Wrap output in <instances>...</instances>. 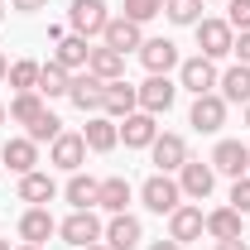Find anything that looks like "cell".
Returning <instances> with one entry per match:
<instances>
[{
  "mask_svg": "<svg viewBox=\"0 0 250 250\" xmlns=\"http://www.w3.org/2000/svg\"><path fill=\"white\" fill-rule=\"evenodd\" d=\"M178 82H183L192 96H207L212 87H217V67H212V58H188V62H178Z\"/></svg>",
  "mask_w": 250,
  "mask_h": 250,
  "instance_id": "cell-8",
  "label": "cell"
},
{
  "mask_svg": "<svg viewBox=\"0 0 250 250\" xmlns=\"http://www.w3.org/2000/svg\"><path fill=\"white\" fill-rule=\"evenodd\" d=\"M106 0H72V10H67V24L72 34H82V39H92V34L106 29Z\"/></svg>",
  "mask_w": 250,
  "mask_h": 250,
  "instance_id": "cell-3",
  "label": "cell"
},
{
  "mask_svg": "<svg viewBox=\"0 0 250 250\" xmlns=\"http://www.w3.org/2000/svg\"><path fill=\"white\" fill-rule=\"evenodd\" d=\"M101 231H106V226H101L92 212H72V217L58 226V236L67 241V246H77V250H82V246H96V241H101Z\"/></svg>",
  "mask_w": 250,
  "mask_h": 250,
  "instance_id": "cell-9",
  "label": "cell"
},
{
  "mask_svg": "<svg viewBox=\"0 0 250 250\" xmlns=\"http://www.w3.org/2000/svg\"><path fill=\"white\" fill-rule=\"evenodd\" d=\"M58 135H62V121H58V116H53V111H43V116H39V121L29 125V140H34V145H43V140L53 145Z\"/></svg>",
  "mask_w": 250,
  "mask_h": 250,
  "instance_id": "cell-33",
  "label": "cell"
},
{
  "mask_svg": "<svg viewBox=\"0 0 250 250\" xmlns=\"http://www.w3.org/2000/svg\"><path fill=\"white\" fill-rule=\"evenodd\" d=\"M197 48H202V58H226L231 48H236V29L226 24V20H197Z\"/></svg>",
  "mask_w": 250,
  "mask_h": 250,
  "instance_id": "cell-1",
  "label": "cell"
},
{
  "mask_svg": "<svg viewBox=\"0 0 250 250\" xmlns=\"http://www.w3.org/2000/svg\"><path fill=\"white\" fill-rule=\"evenodd\" d=\"M164 15H168L173 24H197V15H202V0H164Z\"/></svg>",
  "mask_w": 250,
  "mask_h": 250,
  "instance_id": "cell-31",
  "label": "cell"
},
{
  "mask_svg": "<svg viewBox=\"0 0 250 250\" xmlns=\"http://www.w3.org/2000/svg\"><path fill=\"white\" fill-rule=\"evenodd\" d=\"M231 53H241V62H246V67H250V29L241 34V39H236V48H231Z\"/></svg>",
  "mask_w": 250,
  "mask_h": 250,
  "instance_id": "cell-37",
  "label": "cell"
},
{
  "mask_svg": "<svg viewBox=\"0 0 250 250\" xmlns=\"http://www.w3.org/2000/svg\"><path fill=\"white\" fill-rule=\"evenodd\" d=\"M140 62L149 72H168V67H178V43L173 39H145L140 43Z\"/></svg>",
  "mask_w": 250,
  "mask_h": 250,
  "instance_id": "cell-17",
  "label": "cell"
},
{
  "mask_svg": "<svg viewBox=\"0 0 250 250\" xmlns=\"http://www.w3.org/2000/svg\"><path fill=\"white\" fill-rule=\"evenodd\" d=\"M48 159H53L58 168H67V173H77V168H82V159H87V140L62 130L58 140H53V154H48Z\"/></svg>",
  "mask_w": 250,
  "mask_h": 250,
  "instance_id": "cell-19",
  "label": "cell"
},
{
  "mask_svg": "<svg viewBox=\"0 0 250 250\" xmlns=\"http://www.w3.org/2000/svg\"><path fill=\"white\" fill-rule=\"evenodd\" d=\"M87 67H92L101 82H121L125 77V53H116V48H92V58H87Z\"/></svg>",
  "mask_w": 250,
  "mask_h": 250,
  "instance_id": "cell-23",
  "label": "cell"
},
{
  "mask_svg": "<svg viewBox=\"0 0 250 250\" xmlns=\"http://www.w3.org/2000/svg\"><path fill=\"white\" fill-rule=\"evenodd\" d=\"M154 15H164V0H125V20H135V24H149Z\"/></svg>",
  "mask_w": 250,
  "mask_h": 250,
  "instance_id": "cell-34",
  "label": "cell"
},
{
  "mask_svg": "<svg viewBox=\"0 0 250 250\" xmlns=\"http://www.w3.org/2000/svg\"><path fill=\"white\" fill-rule=\"evenodd\" d=\"M202 231H207V217H202V207H173V212H168V241L188 246V241H197Z\"/></svg>",
  "mask_w": 250,
  "mask_h": 250,
  "instance_id": "cell-10",
  "label": "cell"
},
{
  "mask_svg": "<svg viewBox=\"0 0 250 250\" xmlns=\"http://www.w3.org/2000/svg\"><path fill=\"white\" fill-rule=\"evenodd\" d=\"M188 121H192V130H197V135H217L221 125H226V101H221L217 92L197 96V101H192V116H188Z\"/></svg>",
  "mask_w": 250,
  "mask_h": 250,
  "instance_id": "cell-5",
  "label": "cell"
},
{
  "mask_svg": "<svg viewBox=\"0 0 250 250\" xmlns=\"http://www.w3.org/2000/svg\"><path fill=\"white\" fill-rule=\"evenodd\" d=\"M226 5H231V10H226V24L246 34L250 29V0H226Z\"/></svg>",
  "mask_w": 250,
  "mask_h": 250,
  "instance_id": "cell-35",
  "label": "cell"
},
{
  "mask_svg": "<svg viewBox=\"0 0 250 250\" xmlns=\"http://www.w3.org/2000/svg\"><path fill=\"white\" fill-rule=\"evenodd\" d=\"M0 164L24 178V173H34V164H39V145H34L29 135H24V140H10V145L0 149Z\"/></svg>",
  "mask_w": 250,
  "mask_h": 250,
  "instance_id": "cell-18",
  "label": "cell"
},
{
  "mask_svg": "<svg viewBox=\"0 0 250 250\" xmlns=\"http://www.w3.org/2000/svg\"><path fill=\"white\" fill-rule=\"evenodd\" d=\"M48 0H15V10H24V15H34V10H43Z\"/></svg>",
  "mask_w": 250,
  "mask_h": 250,
  "instance_id": "cell-39",
  "label": "cell"
},
{
  "mask_svg": "<svg viewBox=\"0 0 250 250\" xmlns=\"http://www.w3.org/2000/svg\"><path fill=\"white\" fill-rule=\"evenodd\" d=\"M246 130H250V101H246Z\"/></svg>",
  "mask_w": 250,
  "mask_h": 250,
  "instance_id": "cell-43",
  "label": "cell"
},
{
  "mask_svg": "<svg viewBox=\"0 0 250 250\" xmlns=\"http://www.w3.org/2000/svg\"><path fill=\"white\" fill-rule=\"evenodd\" d=\"M0 20H5V5H0Z\"/></svg>",
  "mask_w": 250,
  "mask_h": 250,
  "instance_id": "cell-47",
  "label": "cell"
},
{
  "mask_svg": "<svg viewBox=\"0 0 250 250\" xmlns=\"http://www.w3.org/2000/svg\"><path fill=\"white\" fill-rule=\"evenodd\" d=\"M154 135H159V125H154L149 111H130V116L121 121V140L130 145V149H149V145H154Z\"/></svg>",
  "mask_w": 250,
  "mask_h": 250,
  "instance_id": "cell-14",
  "label": "cell"
},
{
  "mask_svg": "<svg viewBox=\"0 0 250 250\" xmlns=\"http://www.w3.org/2000/svg\"><path fill=\"white\" fill-rule=\"evenodd\" d=\"M96 178H82V173H72V183H67V202H72V212H92L96 207Z\"/></svg>",
  "mask_w": 250,
  "mask_h": 250,
  "instance_id": "cell-29",
  "label": "cell"
},
{
  "mask_svg": "<svg viewBox=\"0 0 250 250\" xmlns=\"http://www.w3.org/2000/svg\"><path fill=\"white\" fill-rule=\"evenodd\" d=\"M217 250H250L246 236H231V241H217Z\"/></svg>",
  "mask_w": 250,
  "mask_h": 250,
  "instance_id": "cell-38",
  "label": "cell"
},
{
  "mask_svg": "<svg viewBox=\"0 0 250 250\" xmlns=\"http://www.w3.org/2000/svg\"><path fill=\"white\" fill-rule=\"evenodd\" d=\"M20 250H39V246H20Z\"/></svg>",
  "mask_w": 250,
  "mask_h": 250,
  "instance_id": "cell-45",
  "label": "cell"
},
{
  "mask_svg": "<svg viewBox=\"0 0 250 250\" xmlns=\"http://www.w3.org/2000/svg\"><path fill=\"white\" fill-rule=\"evenodd\" d=\"M10 87H15V92H34V87H39V62H10Z\"/></svg>",
  "mask_w": 250,
  "mask_h": 250,
  "instance_id": "cell-32",
  "label": "cell"
},
{
  "mask_svg": "<svg viewBox=\"0 0 250 250\" xmlns=\"http://www.w3.org/2000/svg\"><path fill=\"white\" fill-rule=\"evenodd\" d=\"M39 96H67L72 92V72L67 67H58V62H43L39 67V87H34Z\"/></svg>",
  "mask_w": 250,
  "mask_h": 250,
  "instance_id": "cell-26",
  "label": "cell"
},
{
  "mask_svg": "<svg viewBox=\"0 0 250 250\" xmlns=\"http://www.w3.org/2000/svg\"><path fill=\"white\" fill-rule=\"evenodd\" d=\"M149 154H154L159 173H173V168H183V164H188V145H183V135H154Z\"/></svg>",
  "mask_w": 250,
  "mask_h": 250,
  "instance_id": "cell-15",
  "label": "cell"
},
{
  "mask_svg": "<svg viewBox=\"0 0 250 250\" xmlns=\"http://www.w3.org/2000/svg\"><path fill=\"white\" fill-rule=\"evenodd\" d=\"M82 140H87V149L106 154V149H116V140H121V125L111 121V116H92V121H87V130H82Z\"/></svg>",
  "mask_w": 250,
  "mask_h": 250,
  "instance_id": "cell-21",
  "label": "cell"
},
{
  "mask_svg": "<svg viewBox=\"0 0 250 250\" xmlns=\"http://www.w3.org/2000/svg\"><path fill=\"white\" fill-rule=\"evenodd\" d=\"M140 197H145V207H149V212H159V217H168L173 207H183V188L173 183L168 173H154L149 183L140 188Z\"/></svg>",
  "mask_w": 250,
  "mask_h": 250,
  "instance_id": "cell-2",
  "label": "cell"
},
{
  "mask_svg": "<svg viewBox=\"0 0 250 250\" xmlns=\"http://www.w3.org/2000/svg\"><path fill=\"white\" fill-rule=\"evenodd\" d=\"M173 96H178V87L168 82V72H149V82L140 87V111H149V116H164V111L173 106Z\"/></svg>",
  "mask_w": 250,
  "mask_h": 250,
  "instance_id": "cell-6",
  "label": "cell"
},
{
  "mask_svg": "<svg viewBox=\"0 0 250 250\" xmlns=\"http://www.w3.org/2000/svg\"><path fill=\"white\" fill-rule=\"evenodd\" d=\"M53 178L48 173H24L20 178V202H34V207H43V202H53Z\"/></svg>",
  "mask_w": 250,
  "mask_h": 250,
  "instance_id": "cell-27",
  "label": "cell"
},
{
  "mask_svg": "<svg viewBox=\"0 0 250 250\" xmlns=\"http://www.w3.org/2000/svg\"><path fill=\"white\" fill-rule=\"evenodd\" d=\"M231 207H236L241 217L250 212V173H246V178H236V183H231Z\"/></svg>",
  "mask_w": 250,
  "mask_h": 250,
  "instance_id": "cell-36",
  "label": "cell"
},
{
  "mask_svg": "<svg viewBox=\"0 0 250 250\" xmlns=\"http://www.w3.org/2000/svg\"><path fill=\"white\" fill-rule=\"evenodd\" d=\"M207 236H212V241H231V236H241V212H236V207H217V212H207Z\"/></svg>",
  "mask_w": 250,
  "mask_h": 250,
  "instance_id": "cell-28",
  "label": "cell"
},
{
  "mask_svg": "<svg viewBox=\"0 0 250 250\" xmlns=\"http://www.w3.org/2000/svg\"><path fill=\"white\" fill-rule=\"evenodd\" d=\"M72 106H77V111H82V116H87V111H101V101H106V82H101V77H96L92 67H87V72H82V77H72Z\"/></svg>",
  "mask_w": 250,
  "mask_h": 250,
  "instance_id": "cell-11",
  "label": "cell"
},
{
  "mask_svg": "<svg viewBox=\"0 0 250 250\" xmlns=\"http://www.w3.org/2000/svg\"><path fill=\"white\" fill-rule=\"evenodd\" d=\"M130 197H135V188L125 183V178H106V183L96 188V207H106L111 217H116V212H125V207H130Z\"/></svg>",
  "mask_w": 250,
  "mask_h": 250,
  "instance_id": "cell-24",
  "label": "cell"
},
{
  "mask_svg": "<svg viewBox=\"0 0 250 250\" xmlns=\"http://www.w3.org/2000/svg\"><path fill=\"white\" fill-rule=\"evenodd\" d=\"M5 77H10V62H5V53H0V82H5Z\"/></svg>",
  "mask_w": 250,
  "mask_h": 250,
  "instance_id": "cell-41",
  "label": "cell"
},
{
  "mask_svg": "<svg viewBox=\"0 0 250 250\" xmlns=\"http://www.w3.org/2000/svg\"><path fill=\"white\" fill-rule=\"evenodd\" d=\"M53 231H58V221L48 217V207H29V212L20 217V236H24V246H43Z\"/></svg>",
  "mask_w": 250,
  "mask_h": 250,
  "instance_id": "cell-20",
  "label": "cell"
},
{
  "mask_svg": "<svg viewBox=\"0 0 250 250\" xmlns=\"http://www.w3.org/2000/svg\"><path fill=\"white\" fill-rule=\"evenodd\" d=\"M101 43H106V48H116V53H130V48H140V43H145V34H140V24H135V20L116 15V20H106Z\"/></svg>",
  "mask_w": 250,
  "mask_h": 250,
  "instance_id": "cell-12",
  "label": "cell"
},
{
  "mask_svg": "<svg viewBox=\"0 0 250 250\" xmlns=\"http://www.w3.org/2000/svg\"><path fill=\"white\" fill-rule=\"evenodd\" d=\"M101 111L111 116V121H125L130 111H140V87H130V82H106V101H101Z\"/></svg>",
  "mask_w": 250,
  "mask_h": 250,
  "instance_id": "cell-13",
  "label": "cell"
},
{
  "mask_svg": "<svg viewBox=\"0 0 250 250\" xmlns=\"http://www.w3.org/2000/svg\"><path fill=\"white\" fill-rule=\"evenodd\" d=\"M39 116H43V96H39V92H20L15 101H10V121H20L24 130H29Z\"/></svg>",
  "mask_w": 250,
  "mask_h": 250,
  "instance_id": "cell-30",
  "label": "cell"
},
{
  "mask_svg": "<svg viewBox=\"0 0 250 250\" xmlns=\"http://www.w3.org/2000/svg\"><path fill=\"white\" fill-rule=\"evenodd\" d=\"M149 250H183V246H178V241H154Z\"/></svg>",
  "mask_w": 250,
  "mask_h": 250,
  "instance_id": "cell-40",
  "label": "cell"
},
{
  "mask_svg": "<svg viewBox=\"0 0 250 250\" xmlns=\"http://www.w3.org/2000/svg\"><path fill=\"white\" fill-rule=\"evenodd\" d=\"M178 188H183V197L202 202V197H212V188H217V168H212V164H192V159H188L183 168H178Z\"/></svg>",
  "mask_w": 250,
  "mask_h": 250,
  "instance_id": "cell-4",
  "label": "cell"
},
{
  "mask_svg": "<svg viewBox=\"0 0 250 250\" xmlns=\"http://www.w3.org/2000/svg\"><path fill=\"white\" fill-rule=\"evenodd\" d=\"M87 58H92V43H87L82 34H62V39H58V53H53L58 67L72 72V67H87Z\"/></svg>",
  "mask_w": 250,
  "mask_h": 250,
  "instance_id": "cell-22",
  "label": "cell"
},
{
  "mask_svg": "<svg viewBox=\"0 0 250 250\" xmlns=\"http://www.w3.org/2000/svg\"><path fill=\"white\" fill-rule=\"evenodd\" d=\"M0 250H10V241H0Z\"/></svg>",
  "mask_w": 250,
  "mask_h": 250,
  "instance_id": "cell-44",
  "label": "cell"
},
{
  "mask_svg": "<svg viewBox=\"0 0 250 250\" xmlns=\"http://www.w3.org/2000/svg\"><path fill=\"white\" fill-rule=\"evenodd\" d=\"M101 236H106V246H111V250H135V246H140V236H145V226L130 217V212H116L111 226H106Z\"/></svg>",
  "mask_w": 250,
  "mask_h": 250,
  "instance_id": "cell-16",
  "label": "cell"
},
{
  "mask_svg": "<svg viewBox=\"0 0 250 250\" xmlns=\"http://www.w3.org/2000/svg\"><path fill=\"white\" fill-rule=\"evenodd\" d=\"M217 87H221V101H250V67L246 62L226 67V72L217 77Z\"/></svg>",
  "mask_w": 250,
  "mask_h": 250,
  "instance_id": "cell-25",
  "label": "cell"
},
{
  "mask_svg": "<svg viewBox=\"0 0 250 250\" xmlns=\"http://www.w3.org/2000/svg\"><path fill=\"white\" fill-rule=\"evenodd\" d=\"M82 250H111V246H101V241H96V246H82Z\"/></svg>",
  "mask_w": 250,
  "mask_h": 250,
  "instance_id": "cell-42",
  "label": "cell"
},
{
  "mask_svg": "<svg viewBox=\"0 0 250 250\" xmlns=\"http://www.w3.org/2000/svg\"><path fill=\"white\" fill-rule=\"evenodd\" d=\"M212 168L226 173V178H246L250 173V149L241 140H221L217 149H212Z\"/></svg>",
  "mask_w": 250,
  "mask_h": 250,
  "instance_id": "cell-7",
  "label": "cell"
},
{
  "mask_svg": "<svg viewBox=\"0 0 250 250\" xmlns=\"http://www.w3.org/2000/svg\"><path fill=\"white\" fill-rule=\"evenodd\" d=\"M0 121H5V106H0Z\"/></svg>",
  "mask_w": 250,
  "mask_h": 250,
  "instance_id": "cell-46",
  "label": "cell"
}]
</instances>
